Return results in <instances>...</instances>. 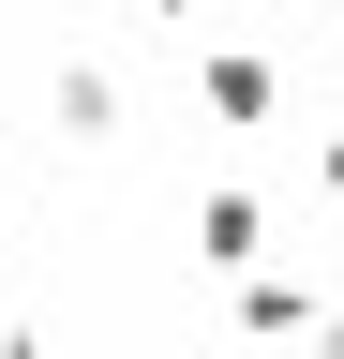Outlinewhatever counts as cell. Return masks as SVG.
Wrapping results in <instances>:
<instances>
[{
	"instance_id": "6da1fadb",
	"label": "cell",
	"mask_w": 344,
	"mask_h": 359,
	"mask_svg": "<svg viewBox=\"0 0 344 359\" xmlns=\"http://www.w3.org/2000/svg\"><path fill=\"white\" fill-rule=\"evenodd\" d=\"M195 269H240V285L270 269V210H254L240 180H225V195H195Z\"/></svg>"
},
{
	"instance_id": "7a4b0ae2",
	"label": "cell",
	"mask_w": 344,
	"mask_h": 359,
	"mask_svg": "<svg viewBox=\"0 0 344 359\" xmlns=\"http://www.w3.org/2000/svg\"><path fill=\"white\" fill-rule=\"evenodd\" d=\"M315 330H329V299L299 285V269H254L240 285V344H315Z\"/></svg>"
},
{
	"instance_id": "3957f363",
	"label": "cell",
	"mask_w": 344,
	"mask_h": 359,
	"mask_svg": "<svg viewBox=\"0 0 344 359\" xmlns=\"http://www.w3.org/2000/svg\"><path fill=\"white\" fill-rule=\"evenodd\" d=\"M195 105H209V120H270L284 90H270V60H254V45H209V60H195Z\"/></svg>"
},
{
	"instance_id": "277c9868",
	"label": "cell",
	"mask_w": 344,
	"mask_h": 359,
	"mask_svg": "<svg viewBox=\"0 0 344 359\" xmlns=\"http://www.w3.org/2000/svg\"><path fill=\"white\" fill-rule=\"evenodd\" d=\"M46 120H60V135H120V75H105V60H60V75H46Z\"/></svg>"
},
{
	"instance_id": "5b68a950",
	"label": "cell",
	"mask_w": 344,
	"mask_h": 359,
	"mask_svg": "<svg viewBox=\"0 0 344 359\" xmlns=\"http://www.w3.org/2000/svg\"><path fill=\"white\" fill-rule=\"evenodd\" d=\"M315 180H329V195H344V120H329V135H315Z\"/></svg>"
},
{
	"instance_id": "8992f818",
	"label": "cell",
	"mask_w": 344,
	"mask_h": 359,
	"mask_svg": "<svg viewBox=\"0 0 344 359\" xmlns=\"http://www.w3.org/2000/svg\"><path fill=\"white\" fill-rule=\"evenodd\" d=\"M315 359H344V299H329V330H315Z\"/></svg>"
},
{
	"instance_id": "52a82bcc",
	"label": "cell",
	"mask_w": 344,
	"mask_h": 359,
	"mask_svg": "<svg viewBox=\"0 0 344 359\" xmlns=\"http://www.w3.org/2000/svg\"><path fill=\"white\" fill-rule=\"evenodd\" d=\"M0 359H46V344H30V330H0Z\"/></svg>"
},
{
	"instance_id": "ba28073f",
	"label": "cell",
	"mask_w": 344,
	"mask_h": 359,
	"mask_svg": "<svg viewBox=\"0 0 344 359\" xmlns=\"http://www.w3.org/2000/svg\"><path fill=\"white\" fill-rule=\"evenodd\" d=\"M150 15H195V0H150Z\"/></svg>"
},
{
	"instance_id": "9c48e42d",
	"label": "cell",
	"mask_w": 344,
	"mask_h": 359,
	"mask_svg": "<svg viewBox=\"0 0 344 359\" xmlns=\"http://www.w3.org/2000/svg\"><path fill=\"white\" fill-rule=\"evenodd\" d=\"M329 15H344V0H329Z\"/></svg>"
}]
</instances>
